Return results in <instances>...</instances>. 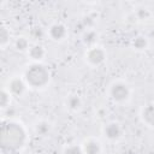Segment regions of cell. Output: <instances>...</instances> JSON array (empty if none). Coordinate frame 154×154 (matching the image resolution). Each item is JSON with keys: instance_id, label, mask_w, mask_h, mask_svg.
I'll list each match as a JSON object with an SVG mask.
<instances>
[{"instance_id": "obj_1", "label": "cell", "mask_w": 154, "mask_h": 154, "mask_svg": "<svg viewBox=\"0 0 154 154\" xmlns=\"http://www.w3.org/2000/svg\"><path fill=\"white\" fill-rule=\"evenodd\" d=\"M2 146L8 149H19L26 142V130L18 122H7L2 125Z\"/></svg>"}, {"instance_id": "obj_2", "label": "cell", "mask_w": 154, "mask_h": 154, "mask_svg": "<svg viewBox=\"0 0 154 154\" xmlns=\"http://www.w3.org/2000/svg\"><path fill=\"white\" fill-rule=\"evenodd\" d=\"M23 78L28 88L43 89L51 81V72L42 63H31L24 70Z\"/></svg>"}, {"instance_id": "obj_3", "label": "cell", "mask_w": 154, "mask_h": 154, "mask_svg": "<svg viewBox=\"0 0 154 154\" xmlns=\"http://www.w3.org/2000/svg\"><path fill=\"white\" fill-rule=\"evenodd\" d=\"M108 97L118 105L126 103L132 95V89L130 84L123 79H116L108 85Z\"/></svg>"}, {"instance_id": "obj_4", "label": "cell", "mask_w": 154, "mask_h": 154, "mask_svg": "<svg viewBox=\"0 0 154 154\" xmlns=\"http://www.w3.org/2000/svg\"><path fill=\"white\" fill-rule=\"evenodd\" d=\"M84 61L90 66V67H99L101 66L107 58V53L101 46H93L85 49L84 52Z\"/></svg>"}, {"instance_id": "obj_5", "label": "cell", "mask_w": 154, "mask_h": 154, "mask_svg": "<svg viewBox=\"0 0 154 154\" xmlns=\"http://www.w3.org/2000/svg\"><path fill=\"white\" fill-rule=\"evenodd\" d=\"M124 129L119 122L112 120L102 126V136L109 142H117L123 137Z\"/></svg>"}, {"instance_id": "obj_6", "label": "cell", "mask_w": 154, "mask_h": 154, "mask_svg": "<svg viewBox=\"0 0 154 154\" xmlns=\"http://www.w3.org/2000/svg\"><path fill=\"white\" fill-rule=\"evenodd\" d=\"M69 35V31H67V28L60 23V22H57V23H53L49 25V28L47 29V36L54 41V42H61L64 41Z\"/></svg>"}, {"instance_id": "obj_7", "label": "cell", "mask_w": 154, "mask_h": 154, "mask_svg": "<svg viewBox=\"0 0 154 154\" xmlns=\"http://www.w3.org/2000/svg\"><path fill=\"white\" fill-rule=\"evenodd\" d=\"M26 88H28V85H26V83H25V81H24L23 77L13 76V77L8 81L6 89L10 91V94H11L12 96H19V97H20L22 95H24Z\"/></svg>"}, {"instance_id": "obj_8", "label": "cell", "mask_w": 154, "mask_h": 154, "mask_svg": "<svg viewBox=\"0 0 154 154\" xmlns=\"http://www.w3.org/2000/svg\"><path fill=\"white\" fill-rule=\"evenodd\" d=\"M46 54H47V52H46L45 47L37 42L32 43L26 52V55L31 60V63H42L46 58Z\"/></svg>"}, {"instance_id": "obj_9", "label": "cell", "mask_w": 154, "mask_h": 154, "mask_svg": "<svg viewBox=\"0 0 154 154\" xmlns=\"http://www.w3.org/2000/svg\"><path fill=\"white\" fill-rule=\"evenodd\" d=\"M82 149L84 154H101L102 144L95 137H88L82 142Z\"/></svg>"}, {"instance_id": "obj_10", "label": "cell", "mask_w": 154, "mask_h": 154, "mask_svg": "<svg viewBox=\"0 0 154 154\" xmlns=\"http://www.w3.org/2000/svg\"><path fill=\"white\" fill-rule=\"evenodd\" d=\"M140 119L148 128H154V103H147L140 109Z\"/></svg>"}, {"instance_id": "obj_11", "label": "cell", "mask_w": 154, "mask_h": 154, "mask_svg": "<svg viewBox=\"0 0 154 154\" xmlns=\"http://www.w3.org/2000/svg\"><path fill=\"white\" fill-rule=\"evenodd\" d=\"M64 105L65 107L72 112V113H76V112H79L82 106H83V101H82V97L78 95V94H69L66 97H65V101H64Z\"/></svg>"}, {"instance_id": "obj_12", "label": "cell", "mask_w": 154, "mask_h": 154, "mask_svg": "<svg viewBox=\"0 0 154 154\" xmlns=\"http://www.w3.org/2000/svg\"><path fill=\"white\" fill-rule=\"evenodd\" d=\"M130 46L136 52H144L149 47V40H148L147 36L140 34V35H136L131 38Z\"/></svg>"}, {"instance_id": "obj_13", "label": "cell", "mask_w": 154, "mask_h": 154, "mask_svg": "<svg viewBox=\"0 0 154 154\" xmlns=\"http://www.w3.org/2000/svg\"><path fill=\"white\" fill-rule=\"evenodd\" d=\"M52 128H53L52 123L47 119H38L34 124L35 134L38 136H47L52 131Z\"/></svg>"}, {"instance_id": "obj_14", "label": "cell", "mask_w": 154, "mask_h": 154, "mask_svg": "<svg viewBox=\"0 0 154 154\" xmlns=\"http://www.w3.org/2000/svg\"><path fill=\"white\" fill-rule=\"evenodd\" d=\"M97 38H99V34L95 29H87L82 34V42L87 46V48L96 46Z\"/></svg>"}, {"instance_id": "obj_15", "label": "cell", "mask_w": 154, "mask_h": 154, "mask_svg": "<svg viewBox=\"0 0 154 154\" xmlns=\"http://www.w3.org/2000/svg\"><path fill=\"white\" fill-rule=\"evenodd\" d=\"M13 46H14L16 51H18V52H25V53H26L31 45H30V42H29V40H28L26 37L19 36V37H17V38L14 40Z\"/></svg>"}, {"instance_id": "obj_16", "label": "cell", "mask_w": 154, "mask_h": 154, "mask_svg": "<svg viewBox=\"0 0 154 154\" xmlns=\"http://www.w3.org/2000/svg\"><path fill=\"white\" fill-rule=\"evenodd\" d=\"M61 154H84V153H83V149H82L81 144L70 143V144H66L64 147Z\"/></svg>"}, {"instance_id": "obj_17", "label": "cell", "mask_w": 154, "mask_h": 154, "mask_svg": "<svg viewBox=\"0 0 154 154\" xmlns=\"http://www.w3.org/2000/svg\"><path fill=\"white\" fill-rule=\"evenodd\" d=\"M10 41H11L10 31L7 30V28L2 26L1 28V31H0V46H1V48L4 49L5 47H7L10 45Z\"/></svg>"}, {"instance_id": "obj_18", "label": "cell", "mask_w": 154, "mask_h": 154, "mask_svg": "<svg viewBox=\"0 0 154 154\" xmlns=\"http://www.w3.org/2000/svg\"><path fill=\"white\" fill-rule=\"evenodd\" d=\"M135 14H136L137 19H140V20H147V19H149L152 17V12L149 11V8L148 7H143V6L138 7L136 10Z\"/></svg>"}, {"instance_id": "obj_19", "label": "cell", "mask_w": 154, "mask_h": 154, "mask_svg": "<svg viewBox=\"0 0 154 154\" xmlns=\"http://www.w3.org/2000/svg\"><path fill=\"white\" fill-rule=\"evenodd\" d=\"M11 97H12V95L10 94V91H8L6 88H4V89L1 90V96H0V103H1V107H2V108H6V107L10 106V103H11Z\"/></svg>"}, {"instance_id": "obj_20", "label": "cell", "mask_w": 154, "mask_h": 154, "mask_svg": "<svg viewBox=\"0 0 154 154\" xmlns=\"http://www.w3.org/2000/svg\"><path fill=\"white\" fill-rule=\"evenodd\" d=\"M45 35H47V31H43V29L40 26H35L30 31V37L34 40H41Z\"/></svg>"}, {"instance_id": "obj_21", "label": "cell", "mask_w": 154, "mask_h": 154, "mask_svg": "<svg viewBox=\"0 0 154 154\" xmlns=\"http://www.w3.org/2000/svg\"><path fill=\"white\" fill-rule=\"evenodd\" d=\"M82 23L87 29H94V25H95V19L91 17V16H85L83 19H82Z\"/></svg>"}]
</instances>
